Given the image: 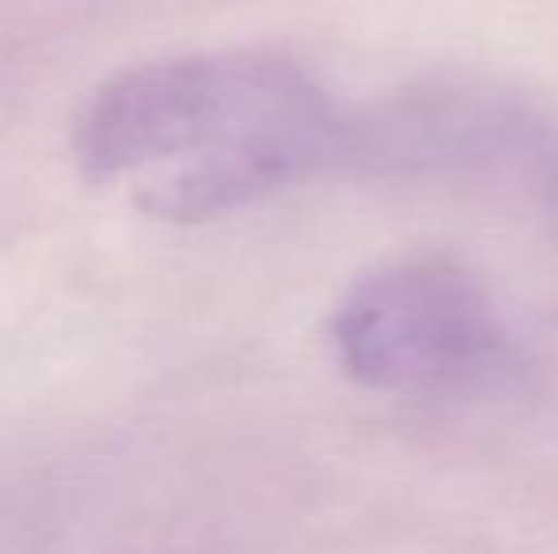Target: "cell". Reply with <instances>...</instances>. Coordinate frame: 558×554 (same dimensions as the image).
Wrapping results in <instances>:
<instances>
[{"mask_svg":"<svg viewBox=\"0 0 558 554\" xmlns=\"http://www.w3.org/2000/svg\"><path fill=\"white\" fill-rule=\"evenodd\" d=\"M342 137L327 91L270 53H209L133 69L76 126V156L145 213L202 221L327 163Z\"/></svg>","mask_w":558,"mask_h":554,"instance_id":"6da1fadb","label":"cell"},{"mask_svg":"<svg viewBox=\"0 0 558 554\" xmlns=\"http://www.w3.org/2000/svg\"><path fill=\"white\" fill-rule=\"evenodd\" d=\"M335 346L350 377L399 395L475 392L513 365L486 288L437 259L361 278L338 304Z\"/></svg>","mask_w":558,"mask_h":554,"instance_id":"7a4b0ae2","label":"cell"}]
</instances>
